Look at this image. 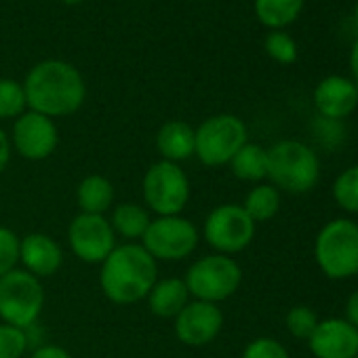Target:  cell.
I'll use <instances>...</instances> for the list:
<instances>
[{
	"instance_id": "f1b7e54d",
	"label": "cell",
	"mask_w": 358,
	"mask_h": 358,
	"mask_svg": "<svg viewBox=\"0 0 358 358\" xmlns=\"http://www.w3.org/2000/svg\"><path fill=\"white\" fill-rule=\"evenodd\" d=\"M20 266V236L0 226V278Z\"/></svg>"
},
{
	"instance_id": "4dcf8cb0",
	"label": "cell",
	"mask_w": 358,
	"mask_h": 358,
	"mask_svg": "<svg viewBox=\"0 0 358 358\" xmlns=\"http://www.w3.org/2000/svg\"><path fill=\"white\" fill-rule=\"evenodd\" d=\"M30 358H72V354L62 348V345H55V343H45V345H38Z\"/></svg>"
},
{
	"instance_id": "603a6c76",
	"label": "cell",
	"mask_w": 358,
	"mask_h": 358,
	"mask_svg": "<svg viewBox=\"0 0 358 358\" xmlns=\"http://www.w3.org/2000/svg\"><path fill=\"white\" fill-rule=\"evenodd\" d=\"M243 209L255 224L270 222L280 211V192L272 184H257L245 196Z\"/></svg>"
},
{
	"instance_id": "e0dca14e",
	"label": "cell",
	"mask_w": 358,
	"mask_h": 358,
	"mask_svg": "<svg viewBox=\"0 0 358 358\" xmlns=\"http://www.w3.org/2000/svg\"><path fill=\"white\" fill-rule=\"evenodd\" d=\"M148 306L150 312L158 318H175L190 301V291L184 282V278H162L156 280L154 287L148 293Z\"/></svg>"
},
{
	"instance_id": "9c48e42d",
	"label": "cell",
	"mask_w": 358,
	"mask_h": 358,
	"mask_svg": "<svg viewBox=\"0 0 358 358\" xmlns=\"http://www.w3.org/2000/svg\"><path fill=\"white\" fill-rule=\"evenodd\" d=\"M201 243V232L194 222L182 215L156 217L150 222L141 238V247L158 262H182L190 257Z\"/></svg>"
},
{
	"instance_id": "8d00e7d4",
	"label": "cell",
	"mask_w": 358,
	"mask_h": 358,
	"mask_svg": "<svg viewBox=\"0 0 358 358\" xmlns=\"http://www.w3.org/2000/svg\"><path fill=\"white\" fill-rule=\"evenodd\" d=\"M354 358H358V354H356V356H354Z\"/></svg>"
},
{
	"instance_id": "8992f818",
	"label": "cell",
	"mask_w": 358,
	"mask_h": 358,
	"mask_svg": "<svg viewBox=\"0 0 358 358\" xmlns=\"http://www.w3.org/2000/svg\"><path fill=\"white\" fill-rule=\"evenodd\" d=\"M190 297L199 301L220 303L232 297L243 282V268L230 255L213 253L196 259L184 278Z\"/></svg>"
},
{
	"instance_id": "3957f363",
	"label": "cell",
	"mask_w": 358,
	"mask_h": 358,
	"mask_svg": "<svg viewBox=\"0 0 358 358\" xmlns=\"http://www.w3.org/2000/svg\"><path fill=\"white\" fill-rule=\"evenodd\" d=\"M268 179L278 192L306 194L318 184L320 160L303 141H276L268 148Z\"/></svg>"
},
{
	"instance_id": "1f68e13d",
	"label": "cell",
	"mask_w": 358,
	"mask_h": 358,
	"mask_svg": "<svg viewBox=\"0 0 358 358\" xmlns=\"http://www.w3.org/2000/svg\"><path fill=\"white\" fill-rule=\"evenodd\" d=\"M11 152H13V148H11V139H9V135L5 133V129L0 127V175H3V173H5V169L9 166Z\"/></svg>"
},
{
	"instance_id": "9a60e30c",
	"label": "cell",
	"mask_w": 358,
	"mask_h": 358,
	"mask_svg": "<svg viewBox=\"0 0 358 358\" xmlns=\"http://www.w3.org/2000/svg\"><path fill=\"white\" fill-rule=\"evenodd\" d=\"M312 99L320 118L339 122L358 108V87L348 76L331 74L314 87Z\"/></svg>"
},
{
	"instance_id": "4316f807",
	"label": "cell",
	"mask_w": 358,
	"mask_h": 358,
	"mask_svg": "<svg viewBox=\"0 0 358 358\" xmlns=\"http://www.w3.org/2000/svg\"><path fill=\"white\" fill-rule=\"evenodd\" d=\"M30 348L28 329L0 322V358H22Z\"/></svg>"
},
{
	"instance_id": "ac0fdd59",
	"label": "cell",
	"mask_w": 358,
	"mask_h": 358,
	"mask_svg": "<svg viewBox=\"0 0 358 358\" xmlns=\"http://www.w3.org/2000/svg\"><path fill=\"white\" fill-rule=\"evenodd\" d=\"M156 148L162 160H188L194 156V129L184 120H169L156 133Z\"/></svg>"
},
{
	"instance_id": "f546056e",
	"label": "cell",
	"mask_w": 358,
	"mask_h": 358,
	"mask_svg": "<svg viewBox=\"0 0 358 358\" xmlns=\"http://www.w3.org/2000/svg\"><path fill=\"white\" fill-rule=\"evenodd\" d=\"M243 358H291V354L278 339L257 337L245 348Z\"/></svg>"
},
{
	"instance_id": "5bb4252c",
	"label": "cell",
	"mask_w": 358,
	"mask_h": 358,
	"mask_svg": "<svg viewBox=\"0 0 358 358\" xmlns=\"http://www.w3.org/2000/svg\"><path fill=\"white\" fill-rule=\"evenodd\" d=\"M308 348L314 358H354L358 354V329L345 318L318 320L308 337Z\"/></svg>"
},
{
	"instance_id": "e575fe53",
	"label": "cell",
	"mask_w": 358,
	"mask_h": 358,
	"mask_svg": "<svg viewBox=\"0 0 358 358\" xmlns=\"http://www.w3.org/2000/svg\"><path fill=\"white\" fill-rule=\"evenodd\" d=\"M62 3H66V5H80L83 0H62Z\"/></svg>"
},
{
	"instance_id": "44dd1931",
	"label": "cell",
	"mask_w": 358,
	"mask_h": 358,
	"mask_svg": "<svg viewBox=\"0 0 358 358\" xmlns=\"http://www.w3.org/2000/svg\"><path fill=\"white\" fill-rule=\"evenodd\" d=\"M230 169L234 177L243 179V182L262 184L268 177V150L259 143L247 141L230 160Z\"/></svg>"
},
{
	"instance_id": "4fadbf2b",
	"label": "cell",
	"mask_w": 358,
	"mask_h": 358,
	"mask_svg": "<svg viewBox=\"0 0 358 358\" xmlns=\"http://www.w3.org/2000/svg\"><path fill=\"white\" fill-rule=\"evenodd\" d=\"M173 320L175 335L179 341L192 348H201L211 343L222 333L224 312L217 303L192 299Z\"/></svg>"
},
{
	"instance_id": "d6986e66",
	"label": "cell",
	"mask_w": 358,
	"mask_h": 358,
	"mask_svg": "<svg viewBox=\"0 0 358 358\" xmlns=\"http://www.w3.org/2000/svg\"><path fill=\"white\" fill-rule=\"evenodd\" d=\"M76 203L80 213L106 215L114 205V186L103 175H87L76 188Z\"/></svg>"
},
{
	"instance_id": "5b68a950",
	"label": "cell",
	"mask_w": 358,
	"mask_h": 358,
	"mask_svg": "<svg viewBox=\"0 0 358 358\" xmlns=\"http://www.w3.org/2000/svg\"><path fill=\"white\" fill-rule=\"evenodd\" d=\"M143 203L156 217L182 215L190 201V179L177 162L158 160L150 164L141 182Z\"/></svg>"
},
{
	"instance_id": "7402d4cb",
	"label": "cell",
	"mask_w": 358,
	"mask_h": 358,
	"mask_svg": "<svg viewBox=\"0 0 358 358\" xmlns=\"http://www.w3.org/2000/svg\"><path fill=\"white\" fill-rule=\"evenodd\" d=\"M306 0H255L253 11L262 26L282 30L291 26L303 11Z\"/></svg>"
},
{
	"instance_id": "83f0119b",
	"label": "cell",
	"mask_w": 358,
	"mask_h": 358,
	"mask_svg": "<svg viewBox=\"0 0 358 358\" xmlns=\"http://www.w3.org/2000/svg\"><path fill=\"white\" fill-rule=\"evenodd\" d=\"M318 320H320V318L316 316V312H314L312 308H308V306H293V308L287 312V318H285L289 333H291L295 339H306V341H308V337L314 333Z\"/></svg>"
},
{
	"instance_id": "7a4b0ae2",
	"label": "cell",
	"mask_w": 358,
	"mask_h": 358,
	"mask_svg": "<svg viewBox=\"0 0 358 358\" xmlns=\"http://www.w3.org/2000/svg\"><path fill=\"white\" fill-rule=\"evenodd\" d=\"M158 280L156 259L137 243H122L106 257L99 272L103 295L118 306H131L148 297Z\"/></svg>"
},
{
	"instance_id": "277c9868",
	"label": "cell",
	"mask_w": 358,
	"mask_h": 358,
	"mask_svg": "<svg viewBox=\"0 0 358 358\" xmlns=\"http://www.w3.org/2000/svg\"><path fill=\"white\" fill-rule=\"evenodd\" d=\"M314 262L331 280L358 276V224L348 217L324 224L314 238Z\"/></svg>"
},
{
	"instance_id": "484cf974",
	"label": "cell",
	"mask_w": 358,
	"mask_h": 358,
	"mask_svg": "<svg viewBox=\"0 0 358 358\" xmlns=\"http://www.w3.org/2000/svg\"><path fill=\"white\" fill-rule=\"evenodd\" d=\"M264 49L274 62H278L282 66L295 64L297 55H299L295 38L291 34H287L285 30H270V34L264 41Z\"/></svg>"
},
{
	"instance_id": "d6a6232c",
	"label": "cell",
	"mask_w": 358,
	"mask_h": 358,
	"mask_svg": "<svg viewBox=\"0 0 358 358\" xmlns=\"http://www.w3.org/2000/svg\"><path fill=\"white\" fill-rule=\"evenodd\" d=\"M343 318L350 322V324H354L356 329H358V289L356 291H352L350 295H348V299H345V308H343Z\"/></svg>"
},
{
	"instance_id": "d590c367",
	"label": "cell",
	"mask_w": 358,
	"mask_h": 358,
	"mask_svg": "<svg viewBox=\"0 0 358 358\" xmlns=\"http://www.w3.org/2000/svg\"><path fill=\"white\" fill-rule=\"evenodd\" d=\"M354 20H356V26H358V0H356V7H354Z\"/></svg>"
},
{
	"instance_id": "836d02e7",
	"label": "cell",
	"mask_w": 358,
	"mask_h": 358,
	"mask_svg": "<svg viewBox=\"0 0 358 358\" xmlns=\"http://www.w3.org/2000/svg\"><path fill=\"white\" fill-rule=\"evenodd\" d=\"M348 64H350V72H352V80L356 83L358 87V38L354 41V45L350 47V57H348Z\"/></svg>"
},
{
	"instance_id": "d4e9b609",
	"label": "cell",
	"mask_w": 358,
	"mask_h": 358,
	"mask_svg": "<svg viewBox=\"0 0 358 358\" xmlns=\"http://www.w3.org/2000/svg\"><path fill=\"white\" fill-rule=\"evenodd\" d=\"M28 108L24 85L13 78H0V120L20 118Z\"/></svg>"
},
{
	"instance_id": "8fae6325",
	"label": "cell",
	"mask_w": 358,
	"mask_h": 358,
	"mask_svg": "<svg viewBox=\"0 0 358 358\" xmlns=\"http://www.w3.org/2000/svg\"><path fill=\"white\" fill-rule=\"evenodd\" d=\"M72 253L85 264H103L116 249V234L106 215L78 213L68 228Z\"/></svg>"
},
{
	"instance_id": "cb8c5ba5",
	"label": "cell",
	"mask_w": 358,
	"mask_h": 358,
	"mask_svg": "<svg viewBox=\"0 0 358 358\" xmlns=\"http://www.w3.org/2000/svg\"><path fill=\"white\" fill-rule=\"evenodd\" d=\"M333 201L348 215H358V164L343 169L333 182Z\"/></svg>"
},
{
	"instance_id": "ba28073f",
	"label": "cell",
	"mask_w": 358,
	"mask_h": 358,
	"mask_svg": "<svg viewBox=\"0 0 358 358\" xmlns=\"http://www.w3.org/2000/svg\"><path fill=\"white\" fill-rule=\"evenodd\" d=\"M247 124L234 114H215L194 129V156L207 166L230 164L249 141Z\"/></svg>"
},
{
	"instance_id": "2e32d148",
	"label": "cell",
	"mask_w": 358,
	"mask_h": 358,
	"mask_svg": "<svg viewBox=\"0 0 358 358\" xmlns=\"http://www.w3.org/2000/svg\"><path fill=\"white\" fill-rule=\"evenodd\" d=\"M20 262L26 272L36 278H49L64 264L62 247L45 232H32L20 238Z\"/></svg>"
},
{
	"instance_id": "ffe728a7",
	"label": "cell",
	"mask_w": 358,
	"mask_h": 358,
	"mask_svg": "<svg viewBox=\"0 0 358 358\" xmlns=\"http://www.w3.org/2000/svg\"><path fill=\"white\" fill-rule=\"evenodd\" d=\"M150 222H152L150 211L135 203L116 205L112 211V217H110V226H112L114 234L124 238L127 243L141 241L145 230L150 228Z\"/></svg>"
},
{
	"instance_id": "30bf717a",
	"label": "cell",
	"mask_w": 358,
	"mask_h": 358,
	"mask_svg": "<svg viewBox=\"0 0 358 358\" xmlns=\"http://www.w3.org/2000/svg\"><path fill=\"white\" fill-rule=\"evenodd\" d=\"M255 222L247 215L243 205H220L205 220V241L222 255H236L245 251L255 238Z\"/></svg>"
},
{
	"instance_id": "7c38bea8",
	"label": "cell",
	"mask_w": 358,
	"mask_h": 358,
	"mask_svg": "<svg viewBox=\"0 0 358 358\" xmlns=\"http://www.w3.org/2000/svg\"><path fill=\"white\" fill-rule=\"evenodd\" d=\"M9 139H11V148L22 158L38 162V160H47L55 152L59 133L53 118L30 110L24 112L20 118H15Z\"/></svg>"
},
{
	"instance_id": "6da1fadb",
	"label": "cell",
	"mask_w": 358,
	"mask_h": 358,
	"mask_svg": "<svg viewBox=\"0 0 358 358\" xmlns=\"http://www.w3.org/2000/svg\"><path fill=\"white\" fill-rule=\"evenodd\" d=\"M24 91L28 108L49 118L78 112L87 97L83 74L62 59H45L36 64L24 80Z\"/></svg>"
},
{
	"instance_id": "52a82bcc",
	"label": "cell",
	"mask_w": 358,
	"mask_h": 358,
	"mask_svg": "<svg viewBox=\"0 0 358 358\" xmlns=\"http://www.w3.org/2000/svg\"><path fill=\"white\" fill-rule=\"evenodd\" d=\"M43 308L45 289L41 278L32 276L24 268H15L0 278V320L3 322L30 329L36 324Z\"/></svg>"
}]
</instances>
